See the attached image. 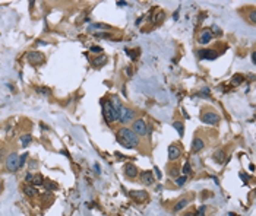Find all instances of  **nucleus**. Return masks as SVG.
I'll return each mask as SVG.
<instances>
[{"mask_svg": "<svg viewBox=\"0 0 256 216\" xmlns=\"http://www.w3.org/2000/svg\"><path fill=\"white\" fill-rule=\"evenodd\" d=\"M116 134H117V142L122 146L127 148V149H135L139 145V137L127 127H122L120 130H117Z\"/></svg>", "mask_w": 256, "mask_h": 216, "instance_id": "f257e3e1", "label": "nucleus"}, {"mask_svg": "<svg viewBox=\"0 0 256 216\" xmlns=\"http://www.w3.org/2000/svg\"><path fill=\"white\" fill-rule=\"evenodd\" d=\"M132 132L138 137L139 136H147L148 134V126H147V123L142 120V118H138V120H135L132 124Z\"/></svg>", "mask_w": 256, "mask_h": 216, "instance_id": "f03ea898", "label": "nucleus"}, {"mask_svg": "<svg viewBox=\"0 0 256 216\" xmlns=\"http://www.w3.org/2000/svg\"><path fill=\"white\" fill-rule=\"evenodd\" d=\"M103 116H104V118H106L107 123H113V121H116L117 120L116 116H114V110H113V107H111L110 101L103 102Z\"/></svg>", "mask_w": 256, "mask_h": 216, "instance_id": "7ed1b4c3", "label": "nucleus"}, {"mask_svg": "<svg viewBox=\"0 0 256 216\" xmlns=\"http://www.w3.org/2000/svg\"><path fill=\"white\" fill-rule=\"evenodd\" d=\"M18 162H19V156H18L16 153H9L8 158H6V162H5L6 169L8 171H18L19 169L18 168Z\"/></svg>", "mask_w": 256, "mask_h": 216, "instance_id": "20e7f679", "label": "nucleus"}, {"mask_svg": "<svg viewBox=\"0 0 256 216\" xmlns=\"http://www.w3.org/2000/svg\"><path fill=\"white\" fill-rule=\"evenodd\" d=\"M133 118H135V111L130 110V108H122V113H120V116H119V120H120V123L122 124H127V123H130Z\"/></svg>", "mask_w": 256, "mask_h": 216, "instance_id": "39448f33", "label": "nucleus"}, {"mask_svg": "<svg viewBox=\"0 0 256 216\" xmlns=\"http://www.w3.org/2000/svg\"><path fill=\"white\" fill-rule=\"evenodd\" d=\"M202 123L205 124H218L220 123V116L215 114L214 111H207L204 116H202Z\"/></svg>", "mask_w": 256, "mask_h": 216, "instance_id": "423d86ee", "label": "nucleus"}, {"mask_svg": "<svg viewBox=\"0 0 256 216\" xmlns=\"http://www.w3.org/2000/svg\"><path fill=\"white\" fill-rule=\"evenodd\" d=\"M26 58H28V61H29L31 64H41L42 61H44V56H42L40 51H31V53H28V54H26Z\"/></svg>", "mask_w": 256, "mask_h": 216, "instance_id": "0eeeda50", "label": "nucleus"}, {"mask_svg": "<svg viewBox=\"0 0 256 216\" xmlns=\"http://www.w3.org/2000/svg\"><path fill=\"white\" fill-rule=\"evenodd\" d=\"M218 56V53L215 50H199L198 58L199 60H215Z\"/></svg>", "mask_w": 256, "mask_h": 216, "instance_id": "6e6552de", "label": "nucleus"}, {"mask_svg": "<svg viewBox=\"0 0 256 216\" xmlns=\"http://www.w3.org/2000/svg\"><path fill=\"white\" fill-rule=\"evenodd\" d=\"M180 155H182V152H180V148H179L177 145L168 146V159H170L171 162L177 161V159L180 158Z\"/></svg>", "mask_w": 256, "mask_h": 216, "instance_id": "1a4fd4ad", "label": "nucleus"}, {"mask_svg": "<svg viewBox=\"0 0 256 216\" xmlns=\"http://www.w3.org/2000/svg\"><path fill=\"white\" fill-rule=\"evenodd\" d=\"M139 181L142 184H145V185H152V183H154V175H152V171H143V172H140Z\"/></svg>", "mask_w": 256, "mask_h": 216, "instance_id": "9d476101", "label": "nucleus"}, {"mask_svg": "<svg viewBox=\"0 0 256 216\" xmlns=\"http://www.w3.org/2000/svg\"><path fill=\"white\" fill-rule=\"evenodd\" d=\"M211 40H212V34H211L209 29H204L202 32L199 34V42H200V44L207 45V44L211 42Z\"/></svg>", "mask_w": 256, "mask_h": 216, "instance_id": "9b49d317", "label": "nucleus"}, {"mask_svg": "<svg viewBox=\"0 0 256 216\" xmlns=\"http://www.w3.org/2000/svg\"><path fill=\"white\" fill-rule=\"evenodd\" d=\"M124 174L129 178H135V177H138V168L133 164H126L124 165Z\"/></svg>", "mask_w": 256, "mask_h": 216, "instance_id": "f8f14e48", "label": "nucleus"}, {"mask_svg": "<svg viewBox=\"0 0 256 216\" xmlns=\"http://www.w3.org/2000/svg\"><path fill=\"white\" fill-rule=\"evenodd\" d=\"M204 146H205L204 139H200V137H195V139H193V143H192V150H193V152L202 150L204 149Z\"/></svg>", "mask_w": 256, "mask_h": 216, "instance_id": "ddd939ff", "label": "nucleus"}, {"mask_svg": "<svg viewBox=\"0 0 256 216\" xmlns=\"http://www.w3.org/2000/svg\"><path fill=\"white\" fill-rule=\"evenodd\" d=\"M22 191L25 193V196H28V197H35L38 194V191H37V188L34 185H22Z\"/></svg>", "mask_w": 256, "mask_h": 216, "instance_id": "4468645a", "label": "nucleus"}, {"mask_svg": "<svg viewBox=\"0 0 256 216\" xmlns=\"http://www.w3.org/2000/svg\"><path fill=\"white\" fill-rule=\"evenodd\" d=\"M129 194L136 200H147V197H148L147 191H135L133 190V191H129Z\"/></svg>", "mask_w": 256, "mask_h": 216, "instance_id": "2eb2a0df", "label": "nucleus"}, {"mask_svg": "<svg viewBox=\"0 0 256 216\" xmlns=\"http://www.w3.org/2000/svg\"><path fill=\"white\" fill-rule=\"evenodd\" d=\"M44 181H45V180L42 178V175H40V174L34 175L32 174V178H31V183H29V184H32V185H42Z\"/></svg>", "mask_w": 256, "mask_h": 216, "instance_id": "dca6fc26", "label": "nucleus"}, {"mask_svg": "<svg viewBox=\"0 0 256 216\" xmlns=\"http://www.w3.org/2000/svg\"><path fill=\"white\" fill-rule=\"evenodd\" d=\"M106 63H107V57H106V56H98V57H95L94 60H92V64L97 66V67L104 66Z\"/></svg>", "mask_w": 256, "mask_h": 216, "instance_id": "f3484780", "label": "nucleus"}, {"mask_svg": "<svg viewBox=\"0 0 256 216\" xmlns=\"http://www.w3.org/2000/svg\"><path fill=\"white\" fill-rule=\"evenodd\" d=\"M99 29H110V26L106 25V24H91L88 26V31H99Z\"/></svg>", "mask_w": 256, "mask_h": 216, "instance_id": "a211bd4d", "label": "nucleus"}, {"mask_svg": "<svg viewBox=\"0 0 256 216\" xmlns=\"http://www.w3.org/2000/svg\"><path fill=\"white\" fill-rule=\"evenodd\" d=\"M173 127L177 130V133L180 137H183V134H184V124H183L182 121H174L173 123Z\"/></svg>", "mask_w": 256, "mask_h": 216, "instance_id": "6ab92c4d", "label": "nucleus"}, {"mask_svg": "<svg viewBox=\"0 0 256 216\" xmlns=\"http://www.w3.org/2000/svg\"><path fill=\"white\" fill-rule=\"evenodd\" d=\"M187 206V199H182L179 200L177 203H176V206H174V212H179V210H182Z\"/></svg>", "mask_w": 256, "mask_h": 216, "instance_id": "aec40b11", "label": "nucleus"}, {"mask_svg": "<svg viewBox=\"0 0 256 216\" xmlns=\"http://www.w3.org/2000/svg\"><path fill=\"white\" fill-rule=\"evenodd\" d=\"M215 158V162H218V164H223L224 161H225V153H224L223 150H218L217 153L214 155Z\"/></svg>", "mask_w": 256, "mask_h": 216, "instance_id": "412c9836", "label": "nucleus"}, {"mask_svg": "<svg viewBox=\"0 0 256 216\" xmlns=\"http://www.w3.org/2000/svg\"><path fill=\"white\" fill-rule=\"evenodd\" d=\"M31 140H32L31 134H24V136L21 137V143H22V146H24V148H26V146L31 143Z\"/></svg>", "mask_w": 256, "mask_h": 216, "instance_id": "4be33fe9", "label": "nucleus"}, {"mask_svg": "<svg viewBox=\"0 0 256 216\" xmlns=\"http://www.w3.org/2000/svg\"><path fill=\"white\" fill-rule=\"evenodd\" d=\"M126 53H127V56L130 57V60H136L138 58V56H139V50L136 48V50H126Z\"/></svg>", "mask_w": 256, "mask_h": 216, "instance_id": "5701e85b", "label": "nucleus"}, {"mask_svg": "<svg viewBox=\"0 0 256 216\" xmlns=\"http://www.w3.org/2000/svg\"><path fill=\"white\" fill-rule=\"evenodd\" d=\"M182 172H183V175H186V177H187V175H189L190 172H192V166H190V164H189V162H186V164L183 165V169H182Z\"/></svg>", "mask_w": 256, "mask_h": 216, "instance_id": "b1692460", "label": "nucleus"}, {"mask_svg": "<svg viewBox=\"0 0 256 216\" xmlns=\"http://www.w3.org/2000/svg\"><path fill=\"white\" fill-rule=\"evenodd\" d=\"M186 180H187V177H186V175H183V177H179V178H176V181H174V183H176V185L182 187L183 184L186 183Z\"/></svg>", "mask_w": 256, "mask_h": 216, "instance_id": "393cba45", "label": "nucleus"}, {"mask_svg": "<svg viewBox=\"0 0 256 216\" xmlns=\"http://www.w3.org/2000/svg\"><path fill=\"white\" fill-rule=\"evenodd\" d=\"M26 158H28V153H24V155H21L19 156V162H18V168H22L25 164V161H26Z\"/></svg>", "mask_w": 256, "mask_h": 216, "instance_id": "a878e982", "label": "nucleus"}, {"mask_svg": "<svg viewBox=\"0 0 256 216\" xmlns=\"http://www.w3.org/2000/svg\"><path fill=\"white\" fill-rule=\"evenodd\" d=\"M164 18H165V13H164V12H160L157 16H155V19H154V24H160Z\"/></svg>", "mask_w": 256, "mask_h": 216, "instance_id": "bb28decb", "label": "nucleus"}, {"mask_svg": "<svg viewBox=\"0 0 256 216\" xmlns=\"http://www.w3.org/2000/svg\"><path fill=\"white\" fill-rule=\"evenodd\" d=\"M243 82V77L240 75H236L234 77H233V85H240V83Z\"/></svg>", "mask_w": 256, "mask_h": 216, "instance_id": "cd10ccee", "label": "nucleus"}, {"mask_svg": "<svg viewBox=\"0 0 256 216\" xmlns=\"http://www.w3.org/2000/svg\"><path fill=\"white\" fill-rule=\"evenodd\" d=\"M37 91L40 92V93H42V95H50V89L44 88V86H40V88H37Z\"/></svg>", "mask_w": 256, "mask_h": 216, "instance_id": "c85d7f7f", "label": "nucleus"}, {"mask_svg": "<svg viewBox=\"0 0 256 216\" xmlns=\"http://www.w3.org/2000/svg\"><path fill=\"white\" fill-rule=\"evenodd\" d=\"M45 184V188H49V190H56L57 188V185L54 183H51V181H47V183H44Z\"/></svg>", "mask_w": 256, "mask_h": 216, "instance_id": "c756f323", "label": "nucleus"}, {"mask_svg": "<svg viewBox=\"0 0 256 216\" xmlns=\"http://www.w3.org/2000/svg\"><path fill=\"white\" fill-rule=\"evenodd\" d=\"M95 37L97 38H111V35L108 32H98V34H95Z\"/></svg>", "mask_w": 256, "mask_h": 216, "instance_id": "7c9ffc66", "label": "nucleus"}, {"mask_svg": "<svg viewBox=\"0 0 256 216\" xmlns=\"http://www.w3.org/2000/svg\"><path fill=\"white\" fill-rule=\"evenodd\" d=\"M211 34H212V35H221V29H220L217 25H214L212 26V29H211Z\"/></svg>", "mask_w": 256, "mask_h": 216, "instance_id": "2f4dec72", "label": "nucleus"}, {"mask_svg": "<svg viewBox=\"0 0 256 216\" xmlns=\"http://www.w3.org/2000/svg\"><path fill=\"white\" fill-rule=\"evenodd\" d=\"M91 51H92V53H103V47H98V45H92Z\"/></svg>", "mask_w": 256, "mask_h": 216, "instance_id": "473e14b6", "label": "nucleus"}, {"mask_svg": "<svg viewBox=\"0 0 256 216\" xmlns=\"http://www.w3.org/2000/svg\"><path fill=\"white\" fill-rule=\"evenodd\" d=\"M249 18H250V22H252V24H255V22H256V13H255V10H252V12H250Z\"/></svg>", "mask_w": 256, "mask_h": 216, "instance_id": "72a5a7b5", "label": "nucleus"}, {"mask_svg": "<svg viewBox=\"0 0 256 216\" xmlns=\"http://www.w3.org/2000/svg\"><path fill=\"white\" fill-rule=\"evenodd\" d=\"M198 216H205V206H200V208H199Z\"/></svg>", "mask_w": 256, "mask_h": 216, "instance_id": "f704fd0d", "label": "nucleus"}, {"mask_svg": "<svg viewBox=\"0 0 256 216\" xmlns=\"http://www.w3.org/2000/svg\"><path fill=\"white\" fill-rule=\"evenodd\" d=\"M154 171H155L157 178H161V177H163V174H161V171H160V168H158V166H155V168H154Z\"/></svg>", "mask_w": 256, "mask_h": 216, "instance_id": "c9c22d12", "label": "nucleus"}, {"mask_svg": "<svg viewBox=\"0 0 256 216\" xmlns=\"http://www.w3.org/2000/svg\"><path fill=\"white\" fill-rule=\"evenodd\" d=\"M117 6H120V8H124V6H129V3H126V2H116Z\"/></svg>", "mask_w": 256, "mask_h": 216, "instance_id": "e433bc0d", "label": "nucleus"}, {"mask_svg": "<svg viewBox=\"0 0 256 216\" xmlns=\"http://www.w3.org/2000/svg\"><path fill=\"white\" fill-rule=\"evenodd\" d=\"M240 177H241V180H243L244 183H248V180H249V178H248V175H244L243 172H241V174H240Z\"/></svg>", "mask_w": 256, "mask_h": 216, "instance_id": "4c0bfd02", "label": "nucleus"}, {"mask_svg": "<svg viewBox=\"0 0 256 216\" xmlns=\"http://www.w3.org/2000/svg\"><path fill=\"white\" fill-rule=\"evenodd\" d=\"M94 168H95V172H97V174H99V172H101V169H99L98 164H95V165H94Z\"/></svg>", "mask_w": 256, "mask_h": 216, "instance_id": "58836bf2", "label": "nucleus"}, {"mask_svg": "<svg viewBox=\"0 0 256 216\" xmlns=\"http://www.w3.org/2000/svg\"><path fill=\"white\" fill-rule=\"evenodd\" d=\"M202 93H204V95H208V93H209V89H208V88H204V89H202Z\"/></svg>", "mask_w": 256, "mask_h": 216, "instance_id": "ea45409f", "label": "nucleus"}, {"mask_svg": "<svg viewBox=\"0 0 256 216\" xmlns=\"http://www.w3.org/2000/svg\"><path fill=\"white\" fill-rule=\"evenodd\" d=\"M252 61H253V64L256 63V54L255 53H252Z\"/></svg>", "mask_w": 256, "mask_h": 216, "instance_id": "a19ab883", "label": "nucleus"}, {"mask_svg": "<svg viewBox=\"0 0 256 216\" xmlns=\"http://www.w3.org/2000/svg\"><path fill=\"white\" fill-rule=\"evenodd\" d=\"M212 180H214V183L217 184V185H218V184H220V181H218V178H217V177H212Z\"/></svg>", "mask_w": 256, "mask_h": 216, "instance_id": "79ce46f5", "label": "nucleus"}, {"mask_svg": "<svg viewBox=\"0 0 256 216\" xmlns=\"http://www.w3.org/2000/svg\"><path fill=\"white\" fill-rule=\"evenodd\" d=\"M249 169H250V171H255V166H253V164H250V165H249Z\"/></svg>", "mask_w": 256, "mask_h": 216, "instance_id": "37998d69", "label": "nucleus"}, {"mask_svg": "<svg viewBox=\"0 0 256 216\" xmlns=\"http://www.w3.org/2000/svg\"><path fill=\"white\" fill-rule=\"evenodd\" d=\"M183 216H195L193 213H186V215H183Z\"/></svg>", "mask_w": 256, "mask_h": 216, "instance_id": "c03bdc74", "label": "nucleus"}, {"mask_svg": "<svg viewBox=\"0 0 256 216\" xmlns=\"http://www.w3.org/2000/svg\"><path fill=\"white\" fill-rule=\"evenodd\" d=\"M228 216H237L236 213H228Z\"/></svg>", "mask_w": 256, "mask_h": 216, "instance_id": "a18cd8bd", "label": "nucleus"}]
</instances>
